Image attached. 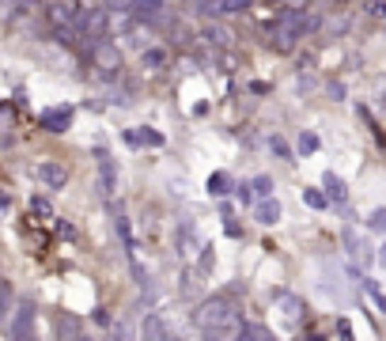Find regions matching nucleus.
I'll list each match as a JSON object with an SVG mask.
<instances>
[{"label": "nucleus", "instance_id": "nucleus-16", "mask_svg": "<svg viewBox=\"0 0 386 341\" xmlns=\"http://www.w3.org/2000/svg\"><path fill=\"white\" fill-rule=\"evenodd\" d=\"M239 341H277L273 337V330H266V326H242V334H239Z\"/></svg>", "mask_w": 386, "mask_h": 341}, {"label": "nucleus", "instance_id": "nucleus-4", "mask_svg": "<svg viewBox=\"0 0 386 341\" xmlns=\"http://www.w3.org/2000/svg\"><path fill=\"white\" fill-rule=\"evenodd\" d=\"M35 174L42 179L46 190H61V186L69 182V167H61V163H53V160H42L38 167H35Z\"/></svg>", "mask_w": 386, "mask_h": 341}, {"label": "nucleus", "instance_id": "nucleus-32", "mask_svg": "<svg viewBox=\"0 0 386 341\" xmlns=\"http://www.w3.org/2000/svg\"><path fill=\"white\" fill-rule=\"evenodd\" d=\"M379 266L386 269V247H379Z\"/></svg>", "mask_w": 386, "mask_h": 341}, {"label": "nucleus", "instance_id": "nucleus-9", "mask_svg": "<svg viewBox=\"0 0 386 341\" xmlns=\"http://www.w3.org/2000/svg\"><path fill=\"white\" fill-rule=\"evenodd\" d=\"M254 216H258V224H277L280 220V201L277 197H261V201L254 205Z\"/></svg>", "mask_w": 386, "mask_h": 341}, {"label": "nucleus", "instance_id": "nucleus-12", "mask_svg": "<svg viewBox=\"0 0 386 341\" xmlns=\"http://www.w3.org/2000/svg\"><path fill=\"white\" fill-rule=\"evenodd\" d=\"M345 247L352 250V258H356V262H363V266L371 262V250H368V243H363V239H360L356 232H352V228H345Z\"/></svg>", "mask_w": 386, "mask_h": 341}, {"label": "nucleus", "instance_id": "nucleus-11", "mask_svg": "<svg viewBox=\"0 0 386 341\" xmlns=\"http://www.w3.org/2000/svg\"><path fill=\"white\" fill-rule=\"evenodd\" d=\"M159 12H163L159 0H129V16H137V19H156Z\"/></svg>", "mask_w": 386, "mask_h": 341}, {"label": "nucleus", "instance_id": "nucleus-6", "mask_svg": "<svg viewBox=\"0 0 386 341\" xmlns=\"http://www.w3.org/2000/svg\"><path fill=\"white\" fill-rule=\"evenodd\" d=\"M201 38H205L212 50H231V46H235V35H231L224 23H216V19H208V23L201 27Z\"/></svg>", "mask_w": 386, "mask_h": 341}, {"label": "nucleus", "instance_id": "nucleus-29", "mask_svg": "<svg viewBox=\"0 0 386 341\" xmlns=\"http://www.w3.org/2000/svg\"><path fill=\"white\" fill-rule=\"evenodd\" d=\"M239 201H242V205H250V201H254V194H250V186H239Z\"/></svg>", "mask_w": 386, "mask_h": 341}, {"label": "nucleus", "instance_id": "nucleus-26", "mask_svg": "<svg viewBox=\"0 0 386 341\" xmlns=\"http://www.w3.org/2000/svg\"><path fill=\"white\" fill-rule=\"evenodd\" d=\"M314 148H318V137L314 133H303L300 137V152H314Z\"/></svg>", "mask_w": 386, "mask_h": 341}, {"label": "nucleus", "instance_id": "nucleus-7", "mask_svg": "<svg viewBox=\"0 0 386 341\" xmlns=\"http://www.w3.org/2000/svg\"><path fill=\"white\" fill-rule=\"evenodd\" d=\"M140 341H171L167 326H163V318H159L156 311L140 318Z\"/></svg>", "mask_w": 386, "mask_h": 341}, {"label": "nucleus", "instance_id": "nucleus-2", "mask_svg": "<svg viewBox=\"0 0 386 341\" xmlns=\"http://www.w3.org/2000/svg\"><path fill=\"white\" fill-rule=\"evenodd\" d=\"M35 303L30 300H19L16 307H12V315L4 318L8 323V337L12 341H35Z\"/></svg>", "mask_w": 386, "mask_h": 341}, {"label": "nucleus", "instance_id": "nucleus-1", "mask_svg": "<svg viewBox=\"0 0 386 341\" xmlns=\"http://www.w3.org/2000/svg\"><path fill=\"white\" fill-rule=\"evenodd\" d=\"M235 311H239V307H235V300H231V296H212V300H205L201 307H197V326H201V330H212V326H220V323H231V318H239Z\"/></svg>", "mask_w": 386, "mask_h": 341}, {"label": "nucleus", "instance_id": "nucleus-25", "mask_svg": "<svg viewBox=\"0 0 386 341\" xmlns=\"http://www.w3.org/2000/svg\"><path fill=\"white\" fill-rule=\"evenodd\" d=\"M363 289H368V296H371V300H375V303H379V311H386V296H382L379 289H375V284H371V281H363Z\"/></svg>", "mask_w": 386, "mask_h": 341}, {"label": "nucleus", "instance_id": "nucleus-24", "mask_svg": "<svg viewBox=\"0 0 386 341\" xmlns=\"http://www.w3.org/2000/svg\"><path fill=\"white\" fill-rule=\"evenodd\" d=\"M250 190H258V197H273V182L266 179V174H261V179H254Z\"/></svg>", "mask_w": 386, "mask_h": 341}, {"label": "nucleus", "instance_id": "nucleus-13", "mask_svg": "<svg viewBox=\"0 0 386 341\" xmlns=\"http://www.w3.org/2000/svg\"><path fill=\"white\" fill-rule=\"evenodd\" d=\"M12 307H16V289H12V281L0 277V323L12 315Z\"/></svg>", "mask_w": 386, "mask_h": 341}, {"label": "nucleus", "instance_id": "nucleus-5", "mask_svg": "<svg viewBox=\"0 0 386 341\" xmlns=\"http://www.w3.org/2000/svg\"><path fill=\"white\" fill-rule=\"evenodd\" d=\"M50 23L61 35H72V27L80 23V12H76V4H50Z\"/></svg>", "mask_w": 386, "mask_h": 341}, {"label": "nucleus", "instance_id": "nucleus-8", "mask_svg": "<svg viewBox=\"0 0 386 341\" xmlns=\"http://www.w3.org/2000/svg\"><path fill=\"white\" fill-rule=\"evenodd\" d=\"M118 190V167H114V160H98V194L103 197H110Z\"/></svg>", "mask_w": 386, "mask_h": 341}, {"label": "nucleus", "instance_id": "nucleus-23", "mask_svg": "<svg viewBox=\"0 0 386 341\" xmlns=\"http://www.w3.org/2000/svg\"><path fill=\"white\" fill-rule=\"evenodd\" d=\"M348 27V16H337V19H326V35H341Z\"/></svg>", "mask_w": 386, "mask_h": 341}, {"label": "nucleus", "instance_id": "nucleus-31", "mask_svg": "<svg viewBox=\"0 0 386 341\" xmlns=\"http://www.w3.org/2000/svg\"><path fill=\"white\" fill-rule=\"evenodd\" d=\"M69 341H95V337H91V334H72Z\"/></svg>", "mask_w": 386, "mask_h": 341}, {"label": "nucleus", "instance_id": "nucleus-20", "mask_svg": "<svg viewBox=\"0 0 386 341\" xmlns=\"http://www.w3.org/2000/svg\"><path fill=\"white\" fill-rule=\"evenodd\" d=\"M144 65H148V69H163V65H167V50L148 46V50H144Z\"/></svg>", "mask_w": 386, "mask_h": 341}, {"label": "nucleus", "instance_id": "nucleus-27", "mask_svg": "<svg viewBox=\"0 0 386 341\" xmlns=\"http://www.w3.org/2000/svg\"><path fill=\"white\" fill-rule=\"evenodd\" d=\"M280 8H284V12H303L307 0H280Z\"/></svg>", "mask_w": 386, "mask_h": 341}, {"label": "nucleus", "instance_id": "nucleus-21", "mask_svg": "<svg viewBox=\"0 0 386 341\" xmlns=\"http://www.w3.org/2000/svg\"><path fill=\"white\" fill-rule=\"evenodd\" d=\"M368 224H371V232H382V235H386V208H375Z\"/></svg>", "mask_w": 386, "mask_h": 341}, {"label": "nucleus", "instance_id": "nucleus-3", "mask_svg": "<svg viewBox=\"0 0 386 341\" xmlns=\"http://www.w3.org/2000/svg\"><path fill=\"white\" fill-rule=\"evenodd\" d=\"M87 50H91V65L98 72H118L121 69V50L110 38H95Z\"/></svg>", "mask_w": 386, "mask_h": 341}, {"label": "nucleus", "instance_id": "nucleus-17", "mask_svg": "<svg viewBox=\"0 0 386 341\" xmlns=\"http://www.w3.org/2000/svg\"><path fill=\"white\" fill-rule=\"evenodd\" d=\"M69 118H72L69 110H50V114L42 118V122H46V129H50V133H61V129L69 125Z\"/></svg>", "mask_w": 386, "mask_h": 341}, {"label": "nucleus", "instance_id": "nucleus-14", "mask_svg": "<svg viewBox=\"0 0 386 341\" xmlns=\"http://www.w3.org/2000/svg\"><path fill=\"white\" fill-rule=\"evenodd\" d=\"M277 303H280V311H284V318H288V323H300L303 303L295 300V296H288V292H277Z\"/></svg>", "mask_w": 386, "mask_h": 341}, {"label": "nucleus", "instance_id": "nucleus-22", "mask_svg": "<svg viewBox=\"0 0 386 341\" xmlns=\"http://www.w3.org/2000/svg\"><path fill=\"white\" fill-rule=\"evenodd\" d=\"M303 201L311 205V208H326V194H318V190H303Z\"/></svg>", "mask_w": 386, "mask_h": 341}, {"label": "nucleus", "instance_id": "nucleus-19", "mask_svg": "<svg viewBox=\"0 0 386 341\" xmlns=\"http://www.w3.org/2000/svg\"><path fill=\"white\" fill-rule=\"evenodd\" d=\"M231 190V179H227V174L224 171H216L212 174V179H208V194H216V197H224Z\"/></svg>", "mask_w": 386, "mask_h": 341}, {"label": "nucleus", "instance_id": "nucleus-15", "mask_svg": "<svg viewBox=\"0 0 386 341\" xmlns=\"http://www.w3.org/2000/svg\"><path fill=\"white\" fill-rule=\"evenodd\" d=\"M322 186H326V197H334V201H345V197H348V190H345V182H341V179H337L334 171H329L326 179H322Z\"/></svg>", "mask_w": 386, "mask_h": 341}, {"label": "nucleus", "instance_id": "nucleus-10", "mask_svg": "<svg viewBox=\"0 0 386 341\" xmlns=\"http://www.w3.org/2000/svg\"><path fill=\"white\" fill-rule=\"evenodd\" d=\"M239 334H242L239 318H231V323H220L212 330H205V341H239Z\"/></svg>", "mask_w": 386, "mask_h": 341}, {"label": "nucleus", "instance_id": "nucleus-28", "mask_svg": "<svg viewBox=\"0 0 386 341\" xmlns=\"http://www.w3.org/2000/svg\"><path fill=\"white\" fill-rule=\"evenodd\" d=\"M224 12H246V0H224Z\"/></svg>", "mask_w": 386, "mask_h": 341}, {"label": "nucleus", "instance_id": "nucleus-18", "mask_svg": "<svg viewBox=\"0 0 386 341\" xmlns=\"http://www.w3.org/2000/svg\"><path fill=\"white\" fill-rule=\"evenodd\" d=\"M197 12L205 19H216V16H224V0H197Z\"/></svg>", "mask_w": 386, "mask_h": 341}, {"label": "nucleus", "instance_id": "nucleus-30", "mask_svg": "<svg viewBox=\"0 0 386 341\" xmlns=\"http://www.w3.org/2000/svg\"><path fill=\"white\" fill-rule=\"evenodd\" d=\"M30 208H35V213H42V216H50V205L42 201V197H38V201H30Z\"/></svg>", "mask_w": 386, "mask_h": 341}]
</instances>
